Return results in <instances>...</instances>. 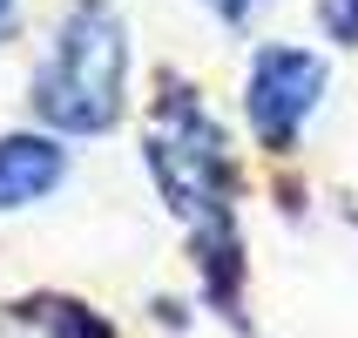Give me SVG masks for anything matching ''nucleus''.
<instances>
[{
  "instance_id": "obj_5",
  "label": "nucleus",
  "mask_w": 358,
  "mask_h": 338,
  "mask_svg": "<svg viewBox=\"0 0 358 338\" xmlns=\"http://www.w3.org/2000/svg\"><path fill=\"white\" fill-rule=\"evenodd\" d=\"M34 318L48 325V338H115L95 311H81V304H68V298H41Z\"/></svg>"
},
{
  "instance_id": "obj_4",
  "label": "nucleus",
  "mask_w": 358,
  "mask_h": 338,
  "mask_svg": "<svg viewBox=\"0 0 358 338\" xmlns=\"http://www.w3.org/2000/svg\"><path fill=\"white\" fill-rule=\"evenodd\" d=\"M61 176H68V156L48 136H0V210L48 197Z\"/></svg>"
},
{
  "instance_id": "obj_3",
  "label": "nucleus",
  "mask_w": 358,
  "mask_h": 338,
  "mask_svg": "<svg viewBox=\"0 0 358 338\" xmlns=\"http://www.w3.org/2000/svg\"><path fill=\"white\" fill-rule=\"evenodd\" d=\"M324 95V61L304 48H264L250 61V122L271 149H291L298 122L318 108Z\"/></svg>"
},
{
  "instance_id": "obj_2",
  "label": "nucleus",
  "mask_w": 358,
  "mask_h": 338,
  "mask_svg": "<svg viewBox=\"0 0 358 338\" xmlns=\"http://www.w3.org/2000/svg\"><path fill=\"white\" fill-rule=\"evenodd\" d=\"M122 75H129V48H122V20L101 0H81L61 20V41L48 68L34 75V108L68 136H101L122 122Z\"/></svg>"
},
{
  "instance_id": "obj_1",
  "label": "nucleus",
  "mask_w": 358,
  "mask_h": 338,
  "mask_svg": "<svg viewBox=\"0 0 358 338\" xmlns=\"http://www.w3.org/2000/svg\"><path fill=\"white\" fill-rule=\"evenodd\" d=\"M149 169H156L162 197L176 203V217L196 230V264L203 284L223 311H237V217H230V156H223V129L203 115L189 88H169L149 129Z\"/></svg>"
},
{
  "instance_id": "obj_7",
  "label": "nucleus",
  "mask_w": 358,
  "mask_h": 338,
  "mask_svg": "<svg viewBox=\"0 0 358 338\" xmlns=\"http://www.w3.org/2000/svg\"><path fill=\"white\" fill-rule=\"evenodd\" d=\"M210 7H217L223 20H243V14H250V0H210Z\"/></svg>"
},
{
  "instance_id": "obj_6",
  "label": "nucleus",
  "mask_w": 358,
  "mask_h": 338,
  "mask_svg": "<svg viewBox=\"0 0 358 338\" xmlns=\"http://www.w3.org/2000/svg\"><path fill=\"white\" fill-rule=\"evenodd\" d=\"M318 20L331 41H358V0H318Z\"/></svg>"
},
{
  "instance_id": "obj_8",
  "label": "nucleus",
  "mask_w": 358,
  "mask_h": 338,
  "mask_svg": "<svg viewBox=\"0 0 358 338\" xmlns=\"http://www.w3.org/2000/svg\"><path fill=\"white\" fill-rule=\"evenodd\" d=\"M7 27H14V0H0V34H7Z\"/></svg>"
}]
</instances>
